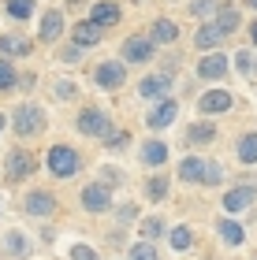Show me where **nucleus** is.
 Returning a JSON list of instances; mask_svg holds the SVG:
<instances>
[{"mask_svg": "<svg viewBox=\"0 0 257 260\" xmlns=\"http://www.w3.org/2000/svg\"><path fill=\"white\" fill-rule=\"evenodd\" d=\"M213 26H216L220 34H224V38H227V34H235V26H239V11L224 4V8L216 11V22H213Z\"/></svg>", "mask_w": 257, "mask_h": 260, "instance_id": "obj_16", "label": "nucleus"}, {"mask_svg": "<svg viewBox=\"0 0 257 260\" xmlns=\"http://www.w3.org/2000/svg\"><path fill=\"white\" fill-rule=\"evenodd\" d=\"M49 171L56 175V179H71V175L78 171V152L71 145H52L49 149Z\"/></svg>", "mask_w": 257, "mask_h": 260, "instance_id": "obj_1", "label": "nucleus"}, {"mask_svg": "<svg viewBox=\"0 0 257 260\" xmlns=\"http://www.w3.org/2000/svg\"><path fill=\"white\" fill-rule=\"evenodd\" d=\"M175 38H179V30H175V22H168V19H157L153 22V45H172Z\"/></svg>", "mask_w": 257, "mask_h": 260, "instance_id": "obj_15", "label": "nucleus"}, {"mask_svg": "<svg viewBox=\"0 0 257 260\" xmlns=\"http://www.w3.org/2000/svg\"><path fill=\"white\" fill-rule=\"evenodd\" d=\"M71 34H75V45H82V49H86V45H97V41H101V34H97V26H93V22H78Z\"/></svg>", "mask_w": 257, "mask_h": 260, "instance_id": "obj_21", "label": "nucleus"}, {"mask_svg": "<svg viewBox=\"0 0 257 260\" xmlns=\"http://www.w3.org/2000/svg\"><path fill=\"white\" fill-rule=\"evenodd\" d=\"M235 67L242 71V75H246V71H250L253 63H250V56H246V52H239V56H235Z\"/></svg>", "mask_w": 257, "mask_h": 260, "instance_id": "obj_37", "label": "nucleus"}, {"mask_svg": "<svg viewBox=\"0 0 257 260\" xmlns=\"http://www.w3.org/2000/svg\"><path fill=\"white\" fill-rule=\"evenodd\" d=\"M104 141H108L112 149H123V145H127V141H131V138H127V130H123V134H120V130H112V134L104 138Z\"/></svg>", "mask_w": 257, "mask_h": 260, "instance_id": "obj_35", "label": "nucleus"}, {"mask_svg": "<svg viewBox=\"0 0 257 260\" xmlns=\"http://www.w3.org/2000/svg\"><path fill=\"white\" fill-rule=\"evenodd\" d=\"M220 179V168L216 164H205V182H216Z\"/></svg>", "mask_w": 257, "mask_h": 260, "instance_id": "obj_38", "label": "nucleus"}, {"mask_svg": "<svg viewBox=\"0 0 257 260\" xmlns=\"http://www.w3.org/2000/svg\"><path fill=\"white\" fill-rule=\"evenodd\" d=\"M38 171V164H34V156L30 152H22V149H15V152H8V182H22V179H30V175Z\"/></svg>", "mask_w": 257, "mask_h": 260, "instance_id": "obj_3", "label": "nucleus"}, {"mask_svg": "<svg viewBox=\"0 0 257 260\" xmlns=\"http://www.w3.org/2000/svg\"><path fill=\"white\" fill-rule=\"evenodd\" d=\"M250 38H253V45H257V22H253V26H250Z\"/></svg>", "mask_w": 257, "mask_h": 260, "instance_id": "obj_39", "label": "nucleus"}, {"mask_svg": "<svg viewBox=\"0 0 257 260\" xmlns=\"http://www.w3.org/2000/svg\"><path fill=\"white\" fill-rule=\"evenodd\" d=\"M8 11L15 19H30V11H34V0H8Z\"/></svg>", "mask_w": 257, "mask_h": 260, "instance_id": "obj_26", "label": "nucleus"}, {"mask_svg": "<svg viewBox=\"0 0 257 260\" xmlns=\"http://www.w3.org/2000/svg\"><path fill=\"white\" fill-rule=\"evenodd\" d=\"M131 260H160V256H157V249L149 242H138L134 249H131Z\"/></svg>", "mask_w": 257, "mask_h": 260, "instance_id": "obj_27", "label": "nucleus"}, {"mask_svg": "<svg viewBox=\"0 0 257 260\" xmlns=\"http://www.w3.org/2000/svg\"><path fill=\"white\" fill-rule=\"evenodd\" d=\"M97 82H101L104 89L123 86V63H101V67H97Z\"/></svg>", "mask_w": 257, "mask_h": 260, "instance_id": "obj_11", "label": "nucleus"}, {"mask_svg": "<svg viewBox=\"0 0 257 260\" xmlns=\"http://www.w3.org/2000/svg\"><path fill=\"white\" fill-rule=\"evenodd\" d=\"M197 49H216V45L220 41H224V34H220L216 26H213V22H209V26H202V30H197Z\"/></svg>", "mask_w": 257, "mask_h": 260, "instance_id": "obj_22", "label": "nucleus"}, {"mask_svg": "<svg viewBox=\"0 0 257 260\" xmlns=\"http://www.w3.org/2000/svg\"><path fill=\"white\" fill-rule=\"evenodd\" d=\"M142 160L146 164H164L168 160V145H164V141H149V145L142 149Z\"/></svg>", "mask_w": 257, "mask_h": 260, "instance_id": "obj_23", "label": "nucleus"}, {"mask_svg": "<svg viewBox=\"0 0 257 260\" xmlns=\"http://www.w3.org/2000/svg\"><path fill=\"white\" fill-rule=\"evenodd\" d=\"M56 97H60V101H71V97H75V82H56Z\"/></svg>", "mask_w": 257, "mask_h": 260, "instance_id": "obj_34", "label": "nucleus"}, {"mask_svg": "<svg viewBox=\"0 0 257 260\" xmlns=\"http://www.w3.org/2000/svg\"><path fill=\"white\" fill-rule=\"evenodd\" d=\"M64 34V15L60 11H45V19H41V41H56Z\"/></svg>", "mask_w": 257, "mask_h": 260, "instance_id": "obj_12", "label": "nucleus"}, {"mask_svg": "<svg viewBox=\"0 0 257 260\" xmlns=\"http://www.w3.org/2000/svg\"><path fill=\"white\" fill-rule=\"evenodd\" d=\"M216 231H220V238H224L227 245H242V242H246V234H242V227H239L235 219H220Z\"/></svg>", "mask_w": 257, "mask_h": 260, "instance_id": "obj_17", "label": "nucleus"}, {"mask_svg": "<svg viewBox=\"0 0 257 260\" xmlns=\"http://www.w3.org/2000/svg\"><path fill=\"white\" fill-rule=\"evenodd\" d=\"M190 231H186V227H175L172 231V245H175V249H190Z\"/></svg>", "mask_w": 257, "mask_h": 260, "instance_id": "obj_28", "label": "nucleus"}, {"mask_svg": "<svg viewBox=\"0 0 257 260\" xmlns=\"http://www.w3.org/2000/svg\"><path fill=\"white\" fill-rule=\"evenodd\" d=\"M19 82V75H15V67H11L8 60H0V89H11Z\"/></svg>", "mask_w": 257, "mask_h": 260, "instance_id": "obj_25", "label": "nucleus"}, {"mask_svg": "<svg viewBox=\"0 0 257 260\" xmlns=\"http://www.w3.org/2000/svg\"><path fill=\"white\" fill-rule=\"evenodd\" d=\"M0 52H4V56H26V52H30V41L4 34V38H0Z\"/></svg>", "mask_w": 257, "mask_h": 260, "instance_id": "obj_19", "label": "nucleus"}, {"mask_svg": "<svg viewBox=\"0 0 257 260\" xmlns=\"http://www.w3.org/2000/svg\"><path fill=\"white\" fill-rule=\"evenodd\" d=\"M246 4H250V8H257V0H246Z\"/></svg>", "mask_w": 257, "mask_h": 260, "instance_id": "obj_40", "label": "nucleus"}, {"mask_svg": "<svg viewBox=\"0 0 257 260\" xmlns=\"http://www.w3.org/2000/svg\"><path fill=\"white\" fill-rule=\"evenodd\" d=\"M164 89H168V75H153V78L142 82V97H149V101L164 97Z\"/></svg>", "mask_w": 257, "mask_h": 260, "instance_id": "obj_20", "label": "nucleus"}, {"mask_svg": "<svg viewBox=\"0 0 257 260\" xmlns=\"http://www.w3.org/2000/svg\"><path fill=\"white\" fill-rule=\"evenodd\" d=\"M149 56H153V41H149V38H127V45H123V60L146 63Z\"/></svg>", "mask_w": 257, "mask_h": 260, "instance_id": "obj_6", "label": "nucleus"}, {"mask_svg": "<svg viewBox=\"0 0 257 260\" xmlns=\"http://www.w3.org/2000/svg\"><path fill=\"white\" fill-rule=\"evenodd\" d=\"M82 205H86V212H108V205H112L108 186H104V182L86 186V190H82Z\"/></svg>", "mask_w": 257, "mask_h": 260, "instance_id": "obj_5", "label": "nucleus"}, {"mask_svg": "<svg viewBox=\"0 0 257 260\" xmlns=\"http://www.w3.org/2000/svg\"><path fill=\"white\" fill-rule=\"evenodd\" d=\"M213 134H216L213 123H197V126H190V138H194V141H209Z\"/></svg>", "mask_w": 257, "mask_h": 260, "instance_id": "obj_31", "label": "nucleus"}, {"mask_svg": "<svg viewBox=\"0 0 257 260\" xmlns=\"http://www.w3.org/2000/svg\"><path fill=\"white\" fill-rule=\"evenodd\" d=\"M142 234H146V238H160V234H164V223H160V219H146Z\"/></svg>", "mask_w": 257, "mask_h": 260, "instance_id": "obj_32", "label": "nucleus"}, {"mask_svg": "<svg viewBox=\"0 0 257 260\" xmlns=\"http://www.w3.org/2000/svg\"><path fill=\"white\" fill-rule=\"evenodd\" d=\"M41 108H34V104H19L15 115H11V123H15V134L19 138H30V134H38L41 130Z\"/></svg>", "mask_w": 257, "mask_h": 260, "instance_id": "obj_2", "label": "nucleus"}, {"mask_svg": "<svg viewBox=\"0 0 257 260\" xmlns=\"http://www.w3.org/2000/svg\"><path fill=\"white\" fill-rule=\"evenodd\" d=\"M239 160L242 164H257V134H246L239 141Z\"/></svg>", "mask_w": 257, "mask_h": 260, "instance_id": "obj_24", "label": "nucleus"}, {"mask_svg": "<svg viewBox=\"0 0 257 260\" xmlns=\"http://www.w3.org/2000/svg\"><path fill=\"white\" fill-rule=\"evenodd\" d=\"M26 212H30V216H52V212H56V197L49 190H34L26 197Z\"/></svg>", "mask_w": 257, "mask_h": 260, "instance_id": "obj_8", "label": "nucleus"}, {"mask_svg": "<svg viewBox=\"0 0 257 260\" xmlns=\"http://www.w3.org/2000/svg\"><path fill=\"white\" fill-rule=\"evenodd\" d=\"M194 15H209V11H213V0H194Z\"/></svg>", "mask_w": 257, "mask_h": 260, "instance_id": "obj_36", "label": "nucleus"}, {"mask_svg": "<svg viewBox=\"0 0 257 260\" xmlns=\"http://www.w3.org/2000/svg\"><path fill=\"white\" fill-rule=\"evenodd\" d=\"M8 249L15 253V256H22V253H26V238H22L19 231H11V234H8Z\"/></svg>", "mask_w": 257, "mask_h": 260, "instance_id": "obj_30", "label": "nucleus"}, {"mask_svg": "<svg viewBox=\"0 0 257 260\" xmlns=\"http://www.w3.org/2000/svg\"><path fill=\"white\" fill-rule=\"evenodd\" d=\"M179 179H183V182H205V164L197 160V156L183 160V164H179Z\"/></svg>", "mask_w": 257, "mask_h": 260, "instance_id": "obj_14", "label": "nucleus"}, {"mask_svg": "<svg viewBox=\"0 0 257 260\" xmlns=\"http://www.w3.org/2000/svg\"><path fill=\"white\" fill-rule=\"evenodd\" d=\"M231 108V93H205L202 97V112H227Z\"/></svg>", "mask_w": 257, "mask_h": 260, "instance_id": "obj_18", "label": "nucleus"}, {"mask_svg": "<svg viewBox=\"0 0 257 260\" xmlns=\"http://www.w3.org/2000/svg\"><path fill=\"white\" fill-rule=\"evenodd\" d=\"M175 115H179V104H175V101H164V104H157V108L149 112V126H153V130H164V126H172Z\"/></svg>", "mask_w": 257, "mask_h": 260, "instance_id": "obj_9", "label": "nucleus"}, {"mask_svg": "<svg viewBox=\"0 0 257 260\" xmlns=\"http://www.w3.org/2000/svg\"><path fill=\"white\" fill-rule=\"evenodd\" d=\"M78 130L90 138H108L112 134V123H108V115L97 112V108H86L82 115H78Z\"/></svg>", "mask_w": 257, "mask_h": 260, "instance_id": "obj_4", "label": "nucleus"}, {"mask_svg": "<svg viewBox=\"0 0 257 260\" xmlns=\"http://www.w3.org/2000/svg\"><path fill=\"white\" fill-rule=\"evenodd\" d=\"M164 193H168V182H164V179H153V182L146 186V197H149V201H160Z\"/></svg>", "mask_w": 257, "mask_h": 260, "instance_id": "obj_29", "label": "nucleus"}, {"mask_svg": "<svg viewBox=\"0 0 257 260\" xmlns=\"http://www.w3.org/2000/svg\"><path fill=\"white\" fill-rule=\"evenodd\" d=\"M90 22H93V26H112V22H120V4H116V0H101V4H93Z\"/></svg>", "mask_w": 257, "mask_h": 260, "instance_id": "obj_7", "label": "nucleus"}, {"mask_svg": "<svg viewBox=\"0 0 257 260\" xmlns=\"http://www.w3.org/2000/svg\"><path fill=\"white\" fill-rule=\"evenodd\" d=\"M250 201H253V186H239V190H231L224 197V208L227 212H242V208H250Z\"/></svg>", "mask_w": 257, "mask_h": 260, "instance_id": "obj_13", "label": "nucleus"}, {"mask_svg": "<svg viewBox=\"0 0 257 260\" xmlns=\"http://www.w3.org/2000/svg\"><path fill=\"white\" fill-rule=\"evenodd\" d=\"M71 260H97V253L90 245H71Z\"/></svg>", "mask_w": 257, "mask_h": 260, "instance_id": "obj_33", "label": "nucleus"}, {"mask_svg": "<svg viewBox=\"0 0 257 260\" xmlns=\"http://www.w3.org/2000/svg\"><path fill=\"white\" fill-rule=\"evenodd\" d=\"M0 130H4V115H0Z\"/></svg>", "mask_w": 257, "mask_h": 260, "instance_id": "obj_41", "label": "nucleus"}, {"mask_svg": "<svg viewBox=\"0 0 257 260\" xmlns=\"http://www.w3.org/2000/svg\"><path fill=\"white\" fill-rule=\"evenodd\" d=\"M197 75H202V78H224V75H227V60H224L220 52L205 56V60L197 63Z\"/></svg>", "mask_w": 257, "mask_h": 260, "instance_id": "obj_10", "label": "nucleus"}]
</instances>
